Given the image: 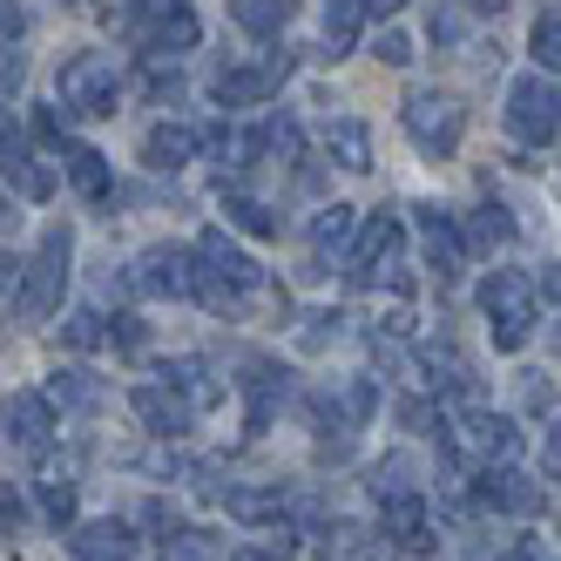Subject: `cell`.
<instances>
[{"mask_svg": "<svg viewBox=\"0 0 561 561\" xmlns=\"http://www.w3.org/2000/svg\"><path fill=\"white\" fill-rule=\"evenodd\" d=\"M230 561H277V554H271V548H237Z\"/></svg>", "mask_w": 561, "mask_h": 561, "instance_id": "b9f144b4", "label": "cell"}, {"mask_svg": "<svg viewBox=\"0 0 561 561\" xmlns=\"http://www.w3.org/2000/svg\"><path fill=\"white\" fill-rule=\"evenodd\" d=\"M102 325H108V318H102V311H68V325H61V339H68L75 352H95V345L108 339Z\"/></svg>", "mask_w": 561, "mask_h": 561, "instance_id": "1f68e13d", "label": "cell"}, {"mask_svg": "<svg viewBox=\"0 0 561 561\" xmlns=\"http://www.w3.org/2000/svg\"><path fill=\"white\" fill-rule=\"evenodd\" d=\"M373 407H379V386L373 379H352L339 399H325V426L332 433H352L358 420H373Z\"/></svg>", "mask_w": 561, "mask_h": 561, "instance_id": "7402d4cb", "label": "cell"}, {"mask_svg": "<svg viewBox=\"0 0 561 561\" xmlns=\"http://www.w3.org/2000/svg\"><path fill=\"white\" fill-rule=\"evenodd\" d=\"M460 244L467 251H507L514 244V210L507 204H480L473 217H460Z\"/></svg>", "mask_w": 561, "mask_h": 561, "instance_id": "ac0fdd59", "label": "cell"}, {"mask_svg": "<svg viewBox=\"0 0 561 561\" xmlns=\"http://www.w3.org/2000/svg\"><path fill=\"white\" fill-rule=\"evenodd\" d=\"M298 149H305V136H298V123H291V115H271V123L257 129V156H285V163H291Z\"/></svg>", "mask_w": 561, "mask_h": 561, "instance_id": "4dcf8cb0", "label": "cell"}, {"mask_svg": "<svg viewBox=\"0 0 561 561\" xmlns=\"http://www.w3.org/2000/svg\"><path fill=\"white\" fill-rule=\"evenodd\" d=\"M0 176H8V183L27 196V204H48V196H55V170L34 163L27 142L14 136V123H0Z\"/></svg>", "mask_w": 561, "mask_h": 561, "instance_id": "5bb4252c", "label": "cell"}, {"mask_svg": "<svg viewBox=\"0 0 561 561\" xmlns=\"http://www.w3.org/2000/svg\"><path fill=\"white\" fill-rule=\"evenodd\" d=\"M473 494H480V507H494V514H541V501H548L541 480L520 473V467H480Z\"/></svg>", "mask_w": 561, "mask_h": 561, "instance_id": "30bf717a", "label": "cell"}, {"mask_svg": "<svg viewBox=\"0 0 561 561\" xmlns=\"http://www.w3.org/2000/svg\"><path fill=\"white\" fill-rule=\"evenodd\" d=\"M34 136H42L48 149H61V142H68V136H61V115H55V108H34Z\"/></svg>", "mask_w": 561, "mask_h": 561, "instance_id": "8d00e7d4", "label": "cell"}, {"mask_svg": "<svg viewBox=\"0 0 561 561\" xmlns=\"http://www.w3.org/2000/svg\"><path fill=\"white\" fill-rule=\"evenodd\" d=\"M237 27L244 34H257V42H277V34L291 27V14H298V0H237Z\"/></svg>", "mask_w": 561, "mask_h": 561, "instance_id": "44dd1931", "label": "cell"}, {"mask_svg": "<svg viewBox=\"0 0 561 561\" xmlns=\"http://www.w3.org/2000/svg\"><path fill=\"white\" fill-rule=\"evenodd\" d=\"M42 514L48 520H75V488L68 480H42Z\"/></svg>", "mask_w": 561, "mask_h": 561, "instance_id": "e575fe53", "label": "cell"}, {"mask_svg": "<svg viewBox=\"0 0 561 561\" xmlns=\"http://www.w3.org/2000/svg\"><path fill=\"white\" fill-rule=\"evenodd\" d=\"M379 61H386V68H407V61H413V42H407L399 27H386V34H379Z\"/></svg>", "mask_w": 561, "mask_h": 561, "instance_id": "d590c367", "label": "cell"}, {"mask_svg": "<svg viewBox=\"0 0 561 561\" xmlns=\"http://www.w3.org/2000/svg\"><path fill=\"white\" fill-rule=\"evenodd\" d=\"M244 392H251V433H264L271 426V407H285V373H277V366H264V358H257V366H251V379H244Z\"/></svg>", "mask_w": 561, "mask_h": 561, "instance_id": "603a6c76", "label": "cell"}, {"mask_svg": "<svg viewBox=\"0 0 561 561\" xmlns=\"http://www.w3.org/2000/svg\"><path fill=\"white\" fill-rule=\"evenodd\" d=\"M507 129L528 149L554 142V75H520V82L507 89Z\"/></svg>", "mask_w": 561, "mask_h": 561, "instance_id": "9c48e42d", "label": "cell"}, {"mask_svg": "<svg viewBox=\"0 0 561 561\" xmlns=\"http://www.w3.org/2000/svg\"><path fill=\"white\" fill-rule=\"evenodd\" d=\"M399 123H407V136L426 149V156H454L460 136H467V108L454 95H439V89H413L407 108H399Z\"/></svg>", "mask_w": 561, "mask_h": 561, "instance_id": "8992f818", "label": "cell"}, {"mask_svg": "<svg viewBox=\"0 0 561 561\" xmlns=\"http://www.w3.org/2000/svg\"><path fill=\"white\" fill-rule=\"evenodd\" d=\"M129 407H136V420H142L149 433H163V439L190 433V420H196V407H190L176 386H136V392H129Z\"/></svg>", "mask_w": 561, "mask_h": 561, "instance_id": "9a60e30c", "label": "cell"}, {"mask_svg": "<svg viewBox=\"0 0 561 561\" xmlns=\"http://www.w3.org/2000/svg\"><path fill=\"white\" fill-rule=\"evenodd\" d=\"M358 21H366V14H358V0H325V48L332 55L358 48Z\"/></svg>", "mask_w": 561, "mask_h": 561, "instance_id": "83f0119b", "label": "cell"}, {"mask_svg": "<svg viewBox=\"0 0 561 561\" xmlns=\"http://www.w3.org/2000/svg\"><path fill=\"white\" fill-rule=\"evenodd\" d=\"M0 426H8V439H14L21 454H42L48 439H55V407H48L42 392H14L8 407H0Z\"/></svg>", "mask_w": 561, "mask_h": 561, "instance_id": "7c38bea8", "label": "cell"}, {"mask_svg": "<svg viewBox=\"0 0 561 561\" xmlns=\"http://www.w3.org/2000/svg\"><path fill=\"white\" fill-rule=\"evenodd\" d=\"M21 34V8H8V0H0V42H14Z\"/></svg>", "mask_w": 561, "mask_h": 561, "instance_id": "ab89813d", "label": "cell"}, {"mask_svg": "<svg viewBox=\"0 0 561 561\" xmlns=\"http://www.w3.org/2000/svg\"><path fill=\"white\" fill-rule=\"evenodd\" d=\"M136 285H142V291H156V298H190V251H176V244L142 251Z\"/></svg>", "mask_w": 561, "mask_h": 561, "instance_id": "2e32d148", "label": "cell"}, {"mask_svg": "<svg viewBox=\"0 0 561 561\" xmlns=\"http://www.w3.org/2000/svg\"><path fill=\"white\" fill-rule=\"evenodd\" d=\"M115 27L142 55H190L196 34H204L190 14V0H115Z\"/></svg>", "mask_w": 561, "mask_h": 561, "instance_id": "7a4b0ae2", "label": "cell"}, {"mask_svg": "<svg viewBox=\"0 0 561 561\" xmlns=\"http://www.w3.org/2000/svg\"><path fill=\"white\" fill-rule=\"evenodd\" d=\"M163 386H176V392L190 399L196 413H204L210 399H217V379H210V366H204V358H170V366H163Z\"/></svg>", "mask_w": 561, "mask_h": 561, "instance_id": "cb8c5ba5", "label": "cell"}, {"mask_svg": "<svg viewBox=\"0 0 561 561\" xmlns=\"http://www.w3.org/2000/svg\"><path fill=\"white\" fill-rule=\"evenodd\" d=\"M480 311H488L494 352H520L535 339V285L520 271H494L488 285H480Z\"/></svg>", "mask_w": 561, "mask_h": 561, "instance_id": "277c9868", "label": "cell"}, {"mask_svg": "<svg viewBox=\"0 0 561 561\" xmlns=\"http://www.w3.org/2000/svg\"><path fill=\"white\" fill-rule=\"evenodd\" d=\"M204 142H217V129H196V123H156L149 142H142V163H149V170H183V163H196V149H204Z\"/></svg>", "mask_w": 561, "mask_h": 561, "instance_id": "4fadbf2b", "label": "cell"}, {"mask_svg": "<svg viewBox=\"0 0 561 561\" xmlns=\"http://www.w3.org/2000/svg\"><path fill=\"white\" fill-rule=\"evenodd\" d=\"M0 217H8V210H0Z\"/></svg>", "mask_w": 561, "mask_h": 561, "instance_id": "ee69618b", "label": "cell"}, {"mask_svg": "<svg viewBox=\"0 0 561 561\" xmlns=\"http://www.w3.org/2000/svg\"><path fill=\"white\" fill-rule=\"evenodd\" d=\"M352 230H358V210H352V204H325V210H318V224H311V251H318V257L345 251Z\"/></svg>", "mask_w": 561, "mask_h": 561, "instance_id": "d4e9b609", "label": "cell"}, {"mask_svg": "<svg viewBox=\"0 0 561 561\" xmlns=\"http://www.w3.org/2000/svg\"><path fill=\"white\" fill-rule=\"evenodd\" d=\"M68 264H75V230L55 224L42 237V251L27 264V285H21V318H48L61 311V291H68Z\"/></svg>", "mask_w": 561, "mask_h": 561, "instance_id": "5b68a950", "label": "cell"}, {"mask_svg": "<svg viewBox=\"0 0 561 561\" xmlns=\"http://www.w3.org/2000/svg\"><path fill=\"white\" fill-rule=\"evenodd\" d=\"M407 488H413V460L392 454L386 467H373V494H379V501H386V494H407Z\"/></svg>", "mask_w": 561, "mask_h": 561, "instance_id": "836d02e7", "label": "cell"}, {"mask_svg": "<svg viewBox=\"0 0 561 561\" xmlns=\"http://www.w3.org/2000/svg\"><path fill=\"white\" fill-rule=\"evenodd\" d=\"M68 115H115V95H123V75H115L108 55H75L61 61V82H55Z\"/></svg>", "mask_w": 561, "mask_h": 561, "instance_id": "52a82bcc", "label": "cell"}, {"mask_svg": "<svg viewBox=\"0 0 561 561\" xmlns=\"http://www.w3.org/2000/svg\"><path fill=\"white\" fill-rule=\"evenodd\" d=\"M332 156H339V170H373V136H366V123H332Z\"/></svg>", "mask_w": 561, "mask_h": 561, "instance_id": "f1b7e54d", "label": "cell"}, {"mask_svg": "<svg viewBox=\"0 0 561 561\" xmlns=\"http://www.w3.org/2000/svg\"><path fill=\"white\" fill-rule=\"evenodd\" d=\"M291 68H298V55L271 48L264 61H244V68H217V75H210V95H217V108H257L264 95H277V89L291 82Z\"/></svg>", "mask_w": 561, "mask_h": 561, "instance_id": "ba28073f", "label": "cell"}, {"mask_svg": "<svg viewBox=\"0 0 561 561\" xmlns=\"http://www.w3.org/2000/svg\"><path fill=\"white\" fill-rule=\"evenodd\" d=\"M163 561H217V541L204 528H183L176 520V528L163 535Z\"/></svg>", "mask_w": 561, "mask_h": 561, "instance_id": "f546056e", "label": "cell"}, {"mask_svg": "<svg viewBox=\"0 0 561 561\" xmlns=\"http://www.w3.org/2000/svg\"><path fill=\"white\" fill-rule=\"evenodd\" d=\"M379 507H386V548H433V535H426V501L413 488L407 494H386Z\"/></svg>", "mask_w": 561, "mask_h": 561, "instance_id": "e0dca14e", "label": "cell"}, {"mask_svg": "<svg viewBox=\"0 0 561 561\" xmlns=\"http://www.w3.org/2000/svg\"><path fill=\"white\" fill-rule=\"evenodd\" d=\"M467 8H473V14H501V8H507V0H467Z\"/></svg>", "mask_w": 561, "mask_h": 561, "instance_id": "7bdbcfd3", "label": "cell"}, {"mask_svg": "<svg viewBox=\"0 0 561 561\" xmlns=\"http://www.w3.org/2000/svg\"><path fill=\"white\" fill-rule=\"evenodd\" d=\"M61 156H68V183L82 190V196H95V204H102V196L115 190L108 156H102V149H89V142H61Z\"/></svg>", "mask_w": 561, "mask_h": 561, "instance_id": "ffe728a7", "label": "cell"}, {"mask_svg": "<svg viewBox=\"0 0 561 561\" xmlns=\"http://www.w3.org/2000/svg\"><path fill=\"white\" fill-rule=\"evenodd\" d=\"M399 8H407V0H358V14H379V21L399 14Z\"/></svg>", "mask_w": 561, "mask_h": 561, "instance_id": "60d3db41", "label": "cell"}, {"mask_svg": "<svg viewBox=\"0 0 561 561\" xmlns=\"http://www.w3.org/2000/svg\"><path fill=\"white\" fill-rule=\"evenodd\" d=\"M420 244H426V264L439 271V285H454L460 264H467V244H460V217H447L439 204H420Z\"/></svg>", "mask_w": 561, "mask_h": 561, "instance_id": "8fae6325", "label": "cell"}, {"mask_svg": "<svg viewBox=\"0 0 561 561\" xmlns=\"http://www.w3.org/2000/svg\"><path fill=\"white\" fill-rule=\"evenodd\" d=\"M535 61H541V75H554V61H561V14L554 8L535 21Z\"/></svg>", "mask_w": 561, "mask_h": 561, "instance_id": "d6a6232c", "label": "cell"}, {"mask_svg": "<svg viewBox=\"0 0 561 561\" xmlns=\"http://www.w3.org/2000/svg\"><path fill=\"white\" fill-rule=\"evenodd\" d=\"M142 520H149L156 535H170V528H176V507H163V501H149V507H142Z\"/></svg>", "mask_w": 561, "mask_h": 561, "instance_id": "f35d334b", "label": "cell"}, {"mask_svg": "<svg viewBox=\"0 0 561 561\" xmlns=\"http://www.w3.org/2000/svg\"><path fill=\"white\" fill-rule=\"evenodd\" d=\"M224 217H237V230H251V237H277V210L244 190H224Z\"/></svg>", "mask_w": 561, "mask_h": 561, "instance_id": "4316f807", "label": "cell"}, {"mask_svg": "<svg viewBox=\"0 0 561 561\" xmlns=\"http://www.w3.org/2000/svg\"><path fill=\"white\" fill-rule=\"evenodd\" d=\"M399 251H407V224H399L392 210H379V217H366V224L352 230V244H345V277H352L358 291L379 285V277H392V285L407 291L413 277H407V264H399Z\"/></svg>", "mask_w": 561, "mask_h": 561, "instance_id": "3957f363", "label": "cell"}, {"mask_svg": "<svg viewBox=\"0 0 561 561\" xmlns=\"http://www.w3.org/2000/svg\"><path fill=\"white\" fill-rule=\"evenodd\" d=\"M108 339L123 345V352H142V318H129V311H123V318H115V332H108Z\"/></svg>", "mask_w": 561, "mask_h": 561, "instance_id": "74e56055", "label": "cell"}, {"mask_svg": "<svg viewBox=\"0 0 561 561\" xmlns=\"http://www.w3.org/2000/svg\"><path fill=\"white\" fill-rule=\"evenodd\" d=\"M75 554L82 561H129L136 554V528L129 520H89V528L75 535Z\"/></svg>", "mask_w": 561, "mask_h": 561, "instance_id": "d6986e66", "label": "cell"}, {"mask_svg": "<svg viewBox=\"0 0 561 561\" xmlns=\"http://www.w3.org/2000/svg\"><path fill=\"white\" fill-rule=\"evenodd\" d=\"M257 285H264V271H257V257L237 244V237H224V230L196 237V251H190V298H204L210 311H237Z\"/></svg>", "mask_w": 561, "mask_h": 561, "instance_id": "6da1fadb", "label": "cell"}, {"mask_svg": "<svg viewBox=\"0 0 561 561\" xmlns=\"http://www.w3.org/2000/svg\"><path fill=\"white\" fill-rule=\"evenodd\" d=\"M42 399H48V407H82V413H89V407H102V386H95L82 366H68V373H55V379H48V392H42Z\"/></svg>", "mask_w": 561, "mask_h": 561, "instance_id": "484cf974", "label": "cell"}]
</instances>
